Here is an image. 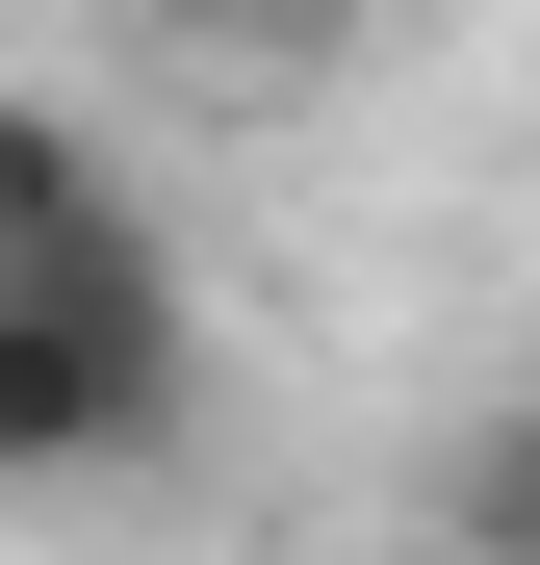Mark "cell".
<instances>
[{
    "label": "cell",
    "mask_w": 540,
    "mask_h": 565,
    "mask_svg": "<svg viewBox=\"0 0 540 565\" xmlns=\"http://www.w3.org/2000/svg\"><path fill=\"white\" fill-rule=\"evenodd\" d=\"M180 412H207V334H180V257L155 206L0 257V489H104V462H180Z\"/></svg>",
    "instance_id": "obj_1"
},
{
    "label": "cell",
    "mask_w": 540,
    "mask_h": 565,
    "mask_svg": "<svg viewBox=\"0 0 540 565\" xmlns=\"http://www.w3.org/2000/svg\"><path fill=\"white\" fill-rule=\"evenodd\" d=\"M412 514H437V565H540V386H489V412H437V462H412Z\"/></svg>",
    "instance_id": "obj_2"
},
{
    "label": "cell",
    "mask_w": 540,
    "mask_h": 565,
    "mask_svg": "<svg viewBox=\"0 0 540 565\" xmlns=\"http://www.w3.org/2000/svg\"><path fill=\"white\" fill-rule=\"evenodd\" d=\"M129 206V154L77 129V104H27V77H0V257H52V232H104Z\"/></svg>",
    "instance_id": "obj_3"
},
{
    "label": "cell",
    "mask_w": 540,
    "mask_h": 565,
    "mask_svg": "<svg viewBox=\"0 0 540 565\" xmlns=\"http://www.w3.org/2000/svg\"><path fill=\"white\" fill-rule=\"evenodd\" d=\"M207 26H232L257 77H360V52H387V26H412V0H207Z\"/></svg>",
    "instance_id": "obj_4"
}]
</instances>
